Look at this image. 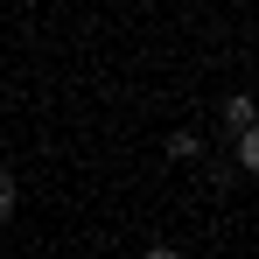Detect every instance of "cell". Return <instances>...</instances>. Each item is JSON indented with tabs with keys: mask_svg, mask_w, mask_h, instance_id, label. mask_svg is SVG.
Returning <instances> with one entry per match:
<instances>
[{
	"mask_svg": "<svg viewBox=\"0 0 259 259\" xmlns=\"http://www.w3.org/2000/svg\"><path fill=\"white\" fill-rule=\"evenodd\" d=\"M224 126H231V133L259 126V98H252V91H231V98H224Z\"/></svg>",
	"mask_w": 259,
	"mask_h": 259,
	"instance_id": "obj_1",
	"label": "cell"
},
{
	"mask_svg": "<svg viewBox=\"0 0 259 259\" xmlns=\"http://www.w3.org/2000/svg\"><path fill=\"white\" fill-rule=\"evenodd\" d=\"M238 168H245V175H259V126H245V133H238Z\"/></svg>",
	"mask_w": 259,
	"mask_h": 259,
	"instance_id": "obj_2",
	"label": "cell"
},
{
	"mask_svg": "<svg viewBox=\"0 0 259 259\" xmlns=\"http://www.w3.org/2000/svg\"><path fill=\"white\" fill-rule=\"evenodd\" d=\"M168 154H175V161H196V154H203V140L182 126V133H168Z\"/></svg>",
	"mask_w": 259,
	"mask_h": 259,
	"instance_id": "obj_3",
	"label": "cell"
},
{
	"mask_svg": "<svg viewBox=\"0 0 259 259\" xmlns=\"http://www.w3.org/2000/svg\"><path fill=\"white\" fill-rule=\"evenodd\" d=\"M14 203H21V189H14V175L0 168V217H14Z\"/></svg>",
	"mask_w": 259,
	"mask_h": 259,
	"instance_id": "obj_4",
	"label": "cell"
},
{
	"mask_svg": "<svg viewBox=\"0 0 259 259\" xmlns=\"http://www.w3.org/2000/svg\"><path fill=\"white\" fill-rule=\"evenodd\" d=\"M140 259H182V252H175V245H147Z\"/></svg>",
	"mask_w": 259,
	"mask_h": 259,
	"instance_id": "obj_5",
	"label": "cell"
}]
</instances>
